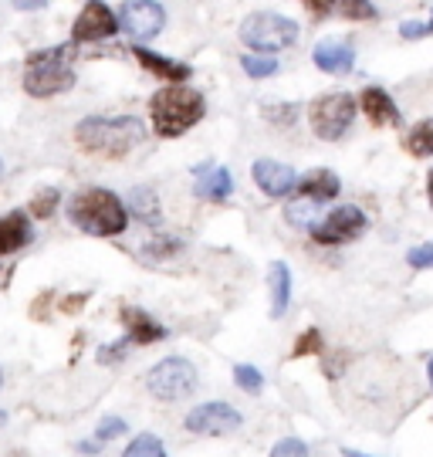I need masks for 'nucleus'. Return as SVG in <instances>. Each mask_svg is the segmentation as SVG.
I'll return each instance as SVG.
<instances>
[{"label": "nucleus", "instance_id": "nucleus-19", "mask_svg": "<svg viewBox=\"0 0 433 457\" xmlns=\"http://www.w3.org/2000/svg\"><path fill=\"white\" fill-rule=\"evenodd\" d=\"M34 237L31 217L21 211H11L0 217V254H14L21 247H28Z\"/></svg>", "mask_w": 433, "mask_h": 457}, {"label": "nucleus", "instance_id": "nucleus-15", "mask_svg": "<svg viewBox=\"0 0 433 457\" xmlns=\"http://www.w3.org/2000/svg\"><path fill=\"white\" fill-rule=\"evenodd\" d=\"M132 54H136V62H139V65L149 68V71H153L156 79H162V82H173V85L190 82L193 68L183 65V62H173V58H166V54H160V51L146 48V45H136Z\"/></svg>", "mask_w": 433, "mask_h": 457}, {"label": "nucleus", "instance_id": "nucleus-11", "mask_svg": "<svg viewBox=\"0 0 433 457\" xmlns=\"http://www.w3.org/2000/svg\"><path fill=\"white\" fill-rule=\"evenodd\" d=\"M119 34V14L109 11V4L105 0H88L85 7H81V14L75 17V28H71V37L81 41V45H96V41H105V37H112Z\"/></svg>", "mask_w": 433, "mask_h": 457}, {"label": "nucleus", "instance_id": "nucleus-2", "mask_svg": "<svg viewBox=\"0 0 433 457\" xmlns=\"http://www.w3.org/2000/svg\"><path fill=\"white\" fill-rule=\"evenodd\" d=\"M71 224L92 237H119L129 228V207L105 187H85L68 200Z\"/></svg>", "mask_w": 433, "mask_h": 457}, {"label": "nucleus", "instance_id": "nucleus-40", "mask_svg": "<svg viewBox=\"0 0 433 457\" xmlns=\"http://www.w3.org/2000/svg\"><path fill=\"white\" fill-rule=\"evenodd\" d=\"M427 196H430V207H433V170L427 173Z\"/></svg>", "mask_w": 433, "mask_h": 457}, {"label": "nucleus", "instance_id": "nucleus-29", "mask_svg": "<svg viewBox=\"0 0 433 457\" xmlns=\"http://www.w3.org/2000/svg\"><path fill=\"white\" fill-rule=\"evenodd\" d=\"M268 457H312V447L302 437H281Z\"/></svg>", "mask_w": 433, "mask_h": 457}, {"label": "nucleus", "instance_id": "nucleus-33", "mask_svg": "<svg viewBox=\"0 0 433 457\" xmlns=\"http://www.w3.org/2000/svg\"><path fill=\"white\" fill-rule=\"evenodd\" d=\"M264 115H268V119H271L274 126H291V122H295V119H298V105H268V109H264Z\"/></svg>", "mask_w": 433, "mask_h": 457}, {"label": "nucleus", "instance_id": "nucleus-27", "mask_svg": "<svg viewBox=\"0 0 433 457\" xmlns=\"http://www.w3.org/2000/svg\"><path fill=\"white\" fill-rule=\"evenodd\" d=\"M58 204H62V190H54V187H45V190H41V194L31 200V217H37V220H48V217H54Z\"/></svg>", "mask_w": 433, "mask_h": 457}, {"label": "nucleus", "instance_id": "nucleus-43", "mask_svg": "<svg viewBox=\"0 0 433 457\" xmlns=\"http://www.w3.org/2000/svg\"><path fill=\"white\" fill-rule=\"evenodd\" d=\"M427 31H430V34H433V17H430V21H427Z\"/></svg>", "mask_w": 433, "mask_h": 457}, {"label": "nucleus", "instance_id": "nucleus-41", "mask_svg": "<svg viewBox=\"0 0 433 457\" xmlns=\"http://www.w3.org/2000/svg\"><path fill=\"white\" fill-rule=\"evenodd\" d=\"M427 379H430V390H433V356H430V362H427Z\"/></svg>", "mask_w": 433, "mask_h": 457}, {"label": "nucleus", "instance_id": "nucleus-16", "mask_svg": "<svg viewBox=\"0 0 433 457\" xmlns=\"http://www.w3.org/2000/svg\"><path fill=\"white\" fill-rule=\"evenodd\" d=\"M295 194H298V200H308V204H329L342 194V180L332 170H312L298 180Z\"/></svg>", "mask_w": 433, "mask_h": 457}, {"label": "nucleus", "instance_id": "nucleus-21", "mask_svg": "<svg viewBox=\"0 0 433 457\" xmlns=\"http://www.w3.org/2000/svg\"><path fill=\"white\" fill-rule=\"evenodd\" d=\"M126 207H129V217H136V220H143V224H160L162 220L160 196L153 194L149 187H132Z\"/></svg>", "mask_w": 433, "mask_h": 457}, {"label": "nucleus", "instance_id": "nucleus-1", "mask_svg": "<svg viewBox=\"0 0 433 457\" xmlns=\"http://www.w3.org/2000/svg\"><path fill=\"white\" fill-rule=\"evenodd\" d=\"M146 139L143 119L136 115H92V119H81L75 126V143L92 156H105V160H122L132 149Z\"/></svg>", "mask_w": 433, "mask_h": 457}, {"label": "nucleus", "instance_id": "nucleus-31", "mask_svg": "<svg viewBox=\"0 0 433 457\" xmlns=\"http://www.w3.org/2000/svg\"><path fill=\"white\" fill-rule=\"evenodd\" d=\"M129 345H136L129 336H122V339H115V343H105L102 349H98V362H105V366H112V362L126 360V349Z\"/></svg>", "mask_w": 433, "mask_h": 457}, {"label": "nucleus", "instance_id": "nucleus-17", "mask_svg": "<svg viewBox=\"0 0 433 457\" xmlns=\"http://www.w3.org/2000/svg\"><path fill=\"white\" fill-rule=\"evenodd\" d=\"M196 173V196H204V200H213V204H221L227 196L234 194V177H230V170L227 166H196L193 170Z\"/></svg>", "mask_w": 433, "mask_h": 457}, {"label": "nucleus", "instance_id": "nucleus-44", "mask_svg": "<svg viewBox=\"0 0 433 457\" xmlns=\"http://www.w3.org/2000/svg\"><path fill=\"white\" fill-rule=\"evenodd\" d=\"M0 386H4V370H0Z\"/></svg>", "mask_w": 433, "mask_h": 457}, {"label": "nucleus", "instance_id": "nucleus-26", "mask_svg": "<svg viewBox=\"0 0 433 457\" xmlns=\"http://www.w3.org/2000/svg\"><path fill=\"white\" fill-rule=\"evenodd\" d=\"M183 251V241L179 237H153V241H146L143 254L149 258V262H162V258H173V254H179Z\"/></svg>", "mask_w": 433, "mask_h": 457}, {"label": "nucleus", "instance_id": "nucleus-30", "mask_svg": "<svg viewBox=\"0 0 433 457\" xmlns=\"http://www.w3.org/2000/svg\"><path fill=\"white\" fill-rule=\"evenodd\" d=\"M315 353H321V332L319 328H305L302 336H298V343H295V360H302V356H315Z\"/></svg>", "mask_w": 433, "mask_h": 457}, {"label": "nucleus", "instance_id": "nucleus-42", "mask_svg": "<svg viewBox=\"0 0 433 457\" xmlns=\"http://www.w3.org/2000/svg\"><path fill=\"white\" fill-rule=\"evenodd\" d=\"M4 173H7V166H4V160H0V180H4Z\"/></svg>", "mask_w": 433, "mask_h": 457}, {"label": "nucleus", "instance_id": "nucleus-25", "mask_svg": "<svg viewBox=\"0 0 433 457\" xmlns=\"http://www.w3.org/2000/svg\"><path fill=\"white\" fill-rule=\"evenodd\" d=\"M234 383H237L244 393L257 396V393L264 390V373H261L257 366H251V362H237V366H234Z\"/></svg>", "mask_w": 433, "mask_h": 457}, {"label": "nucleus", "instance_id": "nucleus-18", "mask_svg": "<svg viewBox=\"0 0 433 457\" xmlns=\"http://www.w3.org/2000/svg\"><path fill=\"white\" fill-rule=\"evenodd\" d=\"M359 109L366 112L372 126H400V109H396V102L386 96L383 88H362V96H359Z\"/></svg>", "mask_w": 433, "mask_h": 457}, {"label": "nucleus", "instance_id": "nucleus-37", "mask_svg": "<svg viewBox=\"0 0 433 457\" xmlns=\"http://www.w3.org/2000/svg\"><path fill=\"white\" fill-rule=\"evenodd\" d=\"M14 4V11H41L48 0H11Z\"/></svg>", "mask_w": 433, "mask_h": 457}, {"label": "nucleus", "instance_id": "nucleus-32", "mask_svg": "<svg viewBox=\"0 0 433 457\" xmlns=\"http://www.w3.org/2000/svg\"><path fill=\"white\" fill-rule=\"evenodd\" d=\"M406 264H410V268H417V271L433 268V241L413 247V251H406Z\"/></svg>", "mask_w": 433, "mask_h": 457}, {"label": "nucleus", "instance_id": "nucleus-38", "mask_svg": "<svg viewBox=\"0 0 433 457\" xmlns=\"http://www.w3.org/2000/svg\"><path fill=\"white\" fill-rule=\"evenodd\" d=\"M102 447H105V444L96 441V437H92V441H79V451H81V454H98Z\"/></svg>", "mask_w": 433, "mask_h": 457}, {"label": "nucleus", "instance_id": "nucleus-12", "mask_svg": "<svg viewBox=\"0 0 433 457\" xmlns=\"http://www.w3.org/2000/svg\"><path fill=\"white\" fill-rule=\"evenodd\" d=\"M251 180L257 183V190H264L268 196L281 200V196H291L295 187H298V177L288 163H278V160H254L251 166Z\"/></svg>", "mask_w": 433, "mask_h": 457}, {"label": "nucleus", "instance_id": "nucleus-14", "mask_svg": "<svg viewBox=\"0 0 433 457\" xmlns=\"http://www.w3.org/2000/svg\"><path fill=\"white\" fill-rule=\"evenodd\" d=\"M312 58H315V65H319L325 75H346V71H353V65H355V48L349 41L325 37V41L315 45Z\"/></svg>", "mask_w": 433, "mask_h": 457}, {"label": "nucleus", "instance_id": "nucleus-6", "mask_svg": "<svg viewBox=\"0 0 433 457\" xmlns=\"http://www.w3.org/2000/svg\"><path fill=\"white\" fill-rule=\"evenodd\" d=\"M241 41L251 51L261 54H271V51H285L298 41V24L285 14H271V11H261V14L244 17L241 24Z\"/></svg>", "mask_w": 433, "mask_h": 457}, {"label": "nucleus", "instance_id": "nucleus-24", "mask_svg": "<svg viewBox=\"0 0 433 457\" xmlns=\"http://www.w3.org/2000/svg\"><path fill=\"white\" fill-rule=\"evenodd\" d=\"M241 68L251 79H271V75H278V58L251 51V54H241Z\"/></svg>", "mask_w": 433, "mask_h": 457}, {"label": "nucleus", "instance_id": "nucleus-8", "mask_svg": "<svg viewBox=\"0 0 433 457\" xmlns=\"http://www.w3.org/2000/svg\"><path fill=\"white\" fill-rule=\"evenodd\" d=\"M370 228V217L366 211H359L355 204H342L332 213H325L321 224H312V241L321 247H338V245H353L359 241Z\"/></svg>", "mask_w": 433, "mask_h": 457}, {"label": "nucleus", "instance_id": "nucleus-9", "mask_svg": "<svg viewBox=\"0 0 433 457\" xmlns=\"http://www.w3.org/2000/svg\"><path fill=\"white\" fill-rule=\"evenodd\" d=\"M183 427L190 434H207V437H224V434H234L244 427V417L237 407H230L224 400H210V403H200L193 407L187 417H183Z\"/></svg>", "mask_w": 433, "mask_h": 457}, {"label": "nucleus", "instance_id": "nucleus-10", "mask_svg": "<svg viewBox=\"0 0 433 457\" xmlns=\"http://www.w3.org/2000/svg\"><path fill=\"white\" fill-rule=\"evenodd\" d=\"M166 28V11L156 0H126L119 11V31L136 41H149Z\"/></svg>", "mask_w": 433, "mask_h": 457}, {"label": "nucleus", "instance_id": "nucleus-20", "mask_svg": "<svg viewBox=\"0 0 433 457\" xmlns=\"http://www.w3.org/2000/svg\"><path fill=\"white\" fill-rule=\"evenodd\" d=\"M268 292H271V319H281L291 305V268L285 262H271L268 268Z\"/></svg>", "mask_w": 433, "mask_h": 457}, {"label": "nucleus", "instance_id": "nucleus-3", "mask_svg": "<svg viewBox=\"0 0 433 457\" xmlns=\"http://www.w3.org/2000/svg\"><path fill=\"white\" fill-rule=\"evenodd\" d=\"M204 112H207V102L190 85H166L149 98L153 132L162 139H177L183 132H190L204 119Z\"/></svg>", "mask_w": 433, "mask_h": 457}, {"label": "nucleus", "instance_id": "nucleus-23", "mask_svg": "<svg viewBox=\"0 0 433 457\" xmlns=\"http://www.w3.org/2000/svg\"><path fill=\"white\" fill-rule=\"evenodd\" d=\"M406 149L420 160L433 156V119H423V122H417L413 129L406 132Z\"/></svg>", "mask_w": 433, "mask_h": 457}, {"label": "nucleus", "instance_id": "nucleus-34", "mask_svg": "<svg viewBox=\"0 0 433 457\" xmlns=\"http://www.w3.org/2000/svg\"><path fill=\"white\" fill-rule=\"evenodd\" d=\"M302 4L308 7V14L315 17H329L338 11V0H302Z\"/></svg>", "mask_w": 433, "mask_h": 457}, {"label": "nucleus", "instance_id": "nucleus-4", "mask_svg": "<svg viewBox=\"0 0 433 457\" xmlns=\"http://www.w3.org/2000/svg\"><path fill=\"white\" fill-rule=\"evenodd\" d=\"M75 54L71 45L45 48L28 54V71H24V92L34 98L62 96L75 85V71L68 68V58Z\"/></svg>", "mask_w": 433, "mask_h": 457}, {"label": "nucleus", "instance_id": "nucleus-39", "mask_svg": "<svg viewBox=\"0 0 433 457\" xmlns=\"http://www.w3.org/2000/svg\"><path fill=\"white\" fill-rule=\"evenodd\" d=\"M342 457H372L366 451H355V447H342Z\"/></svg>", "mask_w": 433, "mask_h": 457}, {"label": "nucleus", "instance_id": "nucleus-13", "mask_svg": "<svg viewBox=\"0 0 433 457\" xmlns=\"http://www.w3.org/2000/svg\"><path fill=\"white\" fill-rule=\"evenodd\" d=\"M119 322L126 326V336L132 339L136 345H153V343H162L166 336H170V328L160 326L149 312L136 309V305H126V309L119 312Z\"/></svg>", "mask_w": 433, "mask_h": 457}, {"label": "nucleus", "instance_id": "nucleus-7", "mask_svg": "<svg viewBox=\"0 0 433 457\" xmlns=\"http://www.w3.org/2000/svg\"><path fill=\"white\" fill-rule=\"evenodd\" d=\"M355 112H359V102L349 92H332V96H321L312 102L308 122H312V132L319 139L336 143V139H342L346 132L353 129Z\"/></svg>", "mask_w": 433, "mask_h": 457}, {"label": "nucleus", "instance_id": "nucleus-28", "mask_svg": "<svg viewBox=\"0 0 433 457\" xmlns=\"http://www.w3.org/2000/svg\"><path fill=\"white\" fill-rule=\"evenodd\" d=\"M126 430H129V424L122 420V417H102L92 437H96V441H102V444H109V441H115V437H122Z\"/></svg>", "mask_w": 433, "mask_h": 457}, {"label": "nucleus", "instance_id": "nucleus-22", "mask_svg": "<svg viewBox=\"0 0 433 457\" xmlns=\"http://www.w3.org/2000/svg\"><path fill=\"white\" fill-rule=\"evenodd\" d=\"M122 457H170V454H166V444H162L156 434L143 430V434H136V437L122 447Z\"/></svg>", "mask_w": 433, "mask_h": 457}, {"label": "nucleus", "instance_id": "nucleus-35", "mask_svg": "<svg viewBox=\"0 0 433 457\" xmlns=\"http://www.w3.org/2000/svg\"><path fill=\"white\" fill-rule=\"evenodd\" d=\"M427 24H420V21H406V24H400V37L403 41H417V37H427Z\"/></svg>", "mask_w": 433, "mask_h": 457}, {"label": "nucleus", "instance_id": "nucleus-5", "mask_svg": "<svg viewBox=\"0 0 433 457\" xmlns=\"http://www.w3.org/2000/svg\"><path fill=\"white\" fill-rule=\"evenodd\" d=\"M196 386H200V373L183 356H166L146 373V390L160 403H179V400L193 396Z\"/></svg>", "mask_w": 433, "mask_h": 457}, {"label": "nucleus", "instance_id": "nucleus-36", "mask_svg": "<svg viewBox=\"0 0 433 457\" xmlns=\"http://www.w3.org/2000/svg\"><path fill=\"white\" fill-rule=\"evenodd\" d=\"M85 302H88V295H68V298L58 302V309H62L64 315H75V312L85 309Z\"/></svg>", "mask_w": 433, "mask_h": 457}]
</instances>
